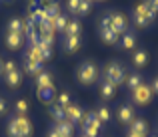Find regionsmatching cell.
Listing matches in <instances>:
<instances>
[{
    "mask_svg": "<svg viewBox=\"0 0 158 137\" xmlns=\"http://www.w3.org/2000/svg\"><path fill=\"white\" fill-rule=\"evenodd\" d=\"M8 135L10 137H30L32 135V125L26 115H16L8 121Z\"/></svg>",
    "mask_w": 158,
    "mask_h": 137,
    "instance_id": "1",
    "label": "cell"
},
{
    "mask_svg": "<svg viewBox=\"0 0 158 137\" xmlns=\"http://www.w3.org/2000/svg\"><path fill=\"white\" fill-rule=\"evenodd\" d=\"M102 80L110 82L112 86H116L118 88L120 84H124V80H126V72H124V66L118 64V62H108L104 72H102Z\"/></svg>",
    "mask_w": 158,
    "mask_h": 137,
    "instance_id": "2",
    "label": "cell"
},
{
    "mask_svg": "<svg viewBox=\"0 0 158 137\" xmlns=\"http://www.w3.org/2000/svg\"><path fill=\"white\" fill-rule=\"evenodd\" d=\"M76 78H78V82L84 84V86L94 84V82L98 80L96 64H94V62H82V64L78 66V70H76Z\"/></svg>",
    "mask_w": 158,
    "mask_h": 137,
    "instance_id": "3",
    "label": "cell"
},
{
    "mask_svg": "<svg viewBox=\"0 0 158 137\" xmlns=\"http://www.w3.org/2000/svg\"><path fill=\"white\" fill-rule=\"evenodd\" d=\"M152 95H154V91H152L150 86H140V88H136L132 91V101L138 103V105H146V103H150Z\"/></svg>",
    "mask_w": 158,
    "mask_h": 137,
    "instance_id": "4",
    "label": "cell"
},
{
    "mask_svg": "<svg viewBox=\"0 0 158 137\" xmlns=\"http://www.w3.org/2000/svg\"><path fill=\"white\" fill-rule=\"evenodd\" d=\"M132 18H134V24L138 28H146L148 24V18H146V2H140L138 6L134 8V14H132Z\"/></svg>",
    "mask_w": 158,
    "mask_h": 137,
    "instance_id": "5",
    "label": "cell"
},
{
    "mask_svg": "<svg viewBox=\"0 0 158 137\" xmlns=\"http://www.w3.org/2000/svg\"><path fill=\"white\" fill-rule=\"evenodd\" d=\"M128 28V20L124 14H120V12H112V30L116 32V34H124Z\"/></svg>",
    "mask_w": 158,
    "mask_h": 137,
    "instance_id": "6",
    "label": "cell"
},
{
    "mask_svg": "<svg viewBox=\"0 0 158 137\" xmlns=\"http://www.w3.org/2000/svg\"><path fill=\"white\" fill-rule=\"evenodd\" d=\"M4 42L10 50H20L24 44V34H14V32H6L4 36Z\"/></svg>",
    "mask_w": 158,
    "mask_h": 137,
    "instance_id": "7",
    "label": "cell"
},
{
    "mask_svg": "<svg viewBox=\"0 0 158 137\" xmlns=\"http://www.w3.org/2000/svg\"><path fill=\"white\" fill-rule=\"evenodd\" d=\"M80 46H82V38H80V36H68V38H64L62 50H64L66 54H74V52H78Z\"/></svg>",
    "mask_w": 158,
    "mask_h": 137,
    "instance_id": "8",
    "label": "cell"
},
{
    "mask_svg": "<svg viewBox=\"0 0 158 137\" xmlns=\"http://www.w3.org/2000/svg\"><path fill=\"white\" fill-rule=\"evenodd\" d=\"M64 111H66V119H68V121L72 123V125H74V123H78V121L82 123V117H84V113H82V109H80L78 105L70 103V105L66 107Z\"/></svg>",
    "mask_w": 158,
    "mask_h": 137,
    "instance_id": "9",
    "label": "cell"
},
{
    "mask_svg": "<svg viewBox=\"0 0 158 137\" xmlns=\"http://www.w3.org/2000/svg\"><path fill=\"white\" fill-rule=\"evenodd\" d=\"M24 72L30 74V76H36V74L42 72V62L34 60V58H24Z\"/></svg>",
    "mask_w": 158,
    "mask_h": 137,
    "instance_id": "10",
    "label": "cell"
},
{
    "mask_svg": "<svg viewBox=\"0 0 158 137\" xmlns=\"http://www.w3.org/2000/svg\"><path fill=\"white\" fill-rule=\"evenodd\" d=\"M130 133L140 135V137H146L148 133V123L144 119H132L130 121Z\"/></svg>",
    "mask_w": 158,
    "mask_h": 137,
    "instance_id": "11",
    "label": "cell"
},
{
    "mask_svg": "<svg viewBox=\"0 0 158 137\" xmlns=\"http://www.w3.org/2000/svg\"><path fill=\"white\" fill-rule=\"evenodd\" d=\"M36 88L38 89H42V88H50L52 86V74L50 72H46V70H42L40 74H36Z\"/></svg>",
    "mask_w": 158,
    "mask_h": 137,
    "instance_id": "12",
    "label": "cell"
},
{
    "mask_svg": "<svg viewBox=\"0 0 158 137\" xmlns=\"http://www.w3.org/2000/svg\"><path fill=\"white\" fill-rule=\"evenodd\" d=\"M98 91H100V97H102V99H112V97H114V93H116V86H112L110 82L102 80Z\"/></svg>",
    "mask_w": 158,
    "mask_h": 137,
    "instance_id": "13",
    "label": "cell"
},
{
    "mask_svg": "<svg viewBox=\"0 0 158 137\" xmlns=\"http://www.w3.org/2000/svg\"><path fill=\"white\" fill-rule=\"evenodd\" d=\"M134 119V109L132 105H120L118 109V121L120 123H130Z\"/></svg>",
    "mask_w": 158,
    "mask_h": 137,
    "instance_id": "14",
    "label": "cell"
},
{
    "mask_svg": "<svg viewBox=\"0 0 158 137\" xmlns=\"http://www.w3.org/2000/svg\"><path fill=\"white\" fill-rule=\"evenodd\" d=\"M134 46H136V34L126 30L122 34V38H120V48H122V50H132Z\"/></svg>",
    "mask_w": 158,
    "mask_h": 137,
    "instance_id": "15",
    "label": "cell"
},
{
    "mask_svg": "<svg viewBox=\"0 0 158 137\" xmlns=\"http://www.w3.org/2000/svg\"><path fill=\"white\" fill-rule=\"evenodd\" d=\"M80 32H82L80 22L78 20H68V24H66L62 34H64V38H68V36H80Z\"/></svg>",
    "mask_w": 158,
    "mask_h": 137,
    "instance_id": "16",
    "label": "cell"
},
{
    "mask_svg": "<svg viewBox=\"0 0 158 137\" xmlns=\"http://www.w3.org/2000/svg\"><path fill=\"white\" fill-rule=\"evenodd\" d=\"M98 32H100V38L104 40L106 44H116V42L120 40L118 34H116L112 28H98Z\"/></svg>",
    "mask_w": 158,
    "mask_h": 137,
    "instance_id": "17",
    "label": "cell"
},
{
    "mask_svg": "<svg viewBox=\"0 0 158 137\" xmlns=\"http://www.w3.org/2000/svg\"><path fill=\"white\" fill-rule=\"evenodd\" d=\"M56 129H58V133H60L62 137H72V133H74V125L68 121V119H64V121H58V123H56Z\"/></svg>",
    "mask_w": 158,
    "mask_h": 137,
    "instance_id": "18",
    "label": "cell"
},
{
    "mask_svg": "<svg viewBox=\"0 0 158 137\" xmlns=\"http://www.w3.org/2000/svg\"><path fill=\"white\" fill-rule=\"evenodd\" d=\"M132 62H134L136 68H144L148 64V52L146 50H136L134 56H132Z\"/></svg>",
    "mask_w": 158,
    "mask_h": 137,
    "instance_id": "19",
    "label": "cell"
},
{
    "mask_svg": "<svg viewBox=\"0 0 158 137\" xmlns=\"http://www.w3.org/2000/svg\"><path fill=\"white\" fill-rule=\"evenodd\" d=\"M124 84H126V88H128V89L134 91L136 88H140V86H142L144 82H142V76H140V74H130V76H126Z\"/></svg>",
    "mask_w": 158,
    "mask_h": 137,
    "instance_id": "20",
    "label": "cell"
},
{
    "mask_svg": "<svg viewBox=\"0 0 158 137\" xmlns=\"http://www.w3.org/2000/svg\"><path fill=\"white\" fill-rule=\"evenodd\" d=\"M4 80H6V84L10 86V88H18V86L22 84V74H20L18 70H14V72L6 74V76H4Z\"/></svg>",
    "mask_w": 158,
    "mask_h": 137,
    "instance_id": "21",
    "label": "cell"
},
{
    "mask_svg": "<svg viewBox=\"0 0 158 137\" xmlns=\"http://www.w3.org/2000/svg\"><path fill=\"white\" fill-rule=\"evenodd\" d=\"M38 97H40V101H44V103H52V99L56 97L54 86H50V88H42V89H38Z\"/></svg>",
    "mask_w": 158,
    "mask_h": 137,
    "instance_id": "22",
    "label": "cell"
},
{
    "mask_svg": "<svg viewBox=\"0 0 158 137\" xmlns=\"http://www.w3.org/2000/svg\"><path fill=\"white\" fill-rule=\"evenodd\" d=\"M6 32L24 34V20H20V18H10V22H8V30H6Z\"/></svg>",
    "mask_w": 158,
    "mask_h": 137,
    "instance_id": "23",
    "label": "cell"
},
{
    "mask_svg": "<svg viewBox=\"0 0 158 137\" xmlns=\"http://www.w3.org/2000/svg\"><path fill=\"white\" fill-rule=\"evenodd\" d=\"M100 125L98 123H82V135L84 137H98Z\"/></svg>",
    "mask_w": 158,
    "mask_h": 137,
    "instance_id": "24",
    "label": "cell"
},
{
    "mask_svg": "<svg viewBox=\"0 0 158 137\" xmlns=\"http://www.w3.org/2000/svg\"><path fill=\"white\" fill-rule=\"evenodd\" d=\"M50 115H52V119L54 121H64L66 119V111H64V107H60V105H52L50 107Z\"/></svg>",
    "mask_w": 158,
    "mask_h": 137,
    "instance_id": "25",
    "label": "cell"
},
{
    "mask_svg": "<svg viewBox=\"0 0 158 137\" xmlns=\"http://www.w3.org/2000/svg\"><path fill=\"white\" fill-rule=\"evenodd\" d=\"M66 24H68V20H66V16H64V14H58L56 18L52 20V26H54V30H56V32H64Z\"/></svg>",
    "mask_w": 158,
    "mask_h": 137,
    "instance_id": "26",
    "label": "cell"
},
{
    "mask_svg": "<svg viewBox=\"0 0 158 137\" xmlns=\"http://www.w3.org/2000/svg\"><path fill=\"white\" fill-rule=\"evenodd\" d=\"M50 58H52V46L40 42V60L46 62V60H50Z\"/></svg>",
    "mask_w": 158,
    "mask_h": 137,
    "instance_id": "27",
    "label": "cell"
},
{
    "mask_svg": "<svg viewBox=\"0 0 158 137\" xmlns=\"http://www.w3.org/2000/svg\"><path fill=\"white\" fill-rule=\"evenodd\" d=\"M96 115H98V121H100V123H106V121H110V109H108L106 105H100V107H98Z\"/></svg>",
    "mask_w": 158,
    "mask_h": 137,
    "instance_id": "28",
    "label": "cell"
},
{
    "mask_svg": "<svg viewBox=\"0 0 158 137\" xmlns=\"http://www.w3.org/2000/svg\"><path fill=\"white\" fill-rule=\"evenodd\" d=\"M90 10H92V2H88V0H80V6H78L76 14L86 16V14H90Z\"/></svg>",
    "mask_w": 158,
    "mask_h": 137,
    "instance_id": "29",
    "label": "cell"
},
{
    "mask_svg": "<svg viewBox=\"0 0 158 137\" xmlns=\"http://www.w3.org/2000/svg\"><path fill=\"white\" fill-rule=\"evenodd\" d=\"M56 105L64 107V109H66V107L70 105V95L66 93V91H64V93H60V95H58V99H56Z\"/></svg>",
    "mask_w": 158,
    "mask_h": 137,
    "instance_id": "30",
    "label": "cell"
},
{
    "mask_svg": "<svg viewBox=\"0 0 158 137\" xmlns=\"http://www.w3.org/2000/svg\"><path fill=\"white\" fill-rule=\"evenodd\" d=\"M26 111H28L26 99H18V101H16V113L18 115H26Z\"/></svg>",
    "mask_w": 158,
    "mask_h": 137,
    "instance_id": "31",
    "label": "cell"
},
{
    "mask_svg": "<svg viewBox=\"0 0 158 137\" xmlns=\"http://www.w3.org/2000/svg\"><path fill=\"white\" fill-rule=\"evenodd\" d=\"M100 28H112V12H108V14L102 16V20H100Z\"/></svg>",
    "mask_w": 158,
    "mask_h": 137,
    "instance_id": "32",
    "label": "cell"
},
{
    "mask_svg": "<svg viewBox=\"0 0 158 137\" xmlns=\"http://www.w3.org/2000/svg\"><path fill=\"white\" fill-rule=\"evenodd\" d=\"M14 70H18V68H16V64H14V62H4V64H2V74H4V76H6V74H10V72H14Z\"/></svg>",
    "mask_w": 158,
    "mask_h": 137,
    "instance_id": "33",
    "label": "cell"
},
{
    "mask_svg": "<svg viewBox=\"0 0 158 137\" xmlns=\"http://www.w3.org/2000/svg\"><path fill=\"white\" fill-rule=\"evenodd\" d=\"M78 6H80V0H68V12L76 14V12H78Z\"/></svg>",
    "mask_w": 158,
    "mask_h": 137,
    "instance_id": "34",
    "label": "cell"
},
{
    "mask_svg": "<svg viewBox=\"0 0 158 137\" xmlns=\"http://www.w3.org/2000/svg\"><path fill=\"white\" fill-rule=\"evenodd\" d=\"M146 6L148 8H152V10L158 14V0H146Z\"/></svg>",
    "mask_w": 158,
    "mask_h": 137,
    "instance_id": "35",
    "label": "cell"
},
{
    "mask_svg": "<svg viewBox=\"0 0 158 137\" xmlns=\"http://www.w3.org/2000/svg\"><path fill=\"white\" fill-rule=\"evenodd\" d=\"M4 113H6V101L0 97V115H4Z\"/></svg>",
    "mask_w": 158,
    "mask_h": 137,
    "instance_id": "36",
    "label": "cell"
},
{
    "mask_svg": "<svg viewBox=\"0 0 158 137\" xmlns=\"http://www.w3.org/2000/svg\"><path fill=\"white\" fill-rule=\"evenodd\" d=\"M152 91H154V93H158V78H154V82H152Z\"/></svg>",
    "mask_w": 158,
    "mask_h": 137,
    "instance_id": "37",
    "label": "cell"
},
{
    "mask_svg": "<svg viewBox=\"0 0 158 137\" xmlns=\"http://www.w3.org/2000/svg\"><path fill=\"white\" fill-rule=\"evenodd\" d=\"M48 137H62V135L58 133V129H56V127H54V129L50 131V133H48Z\"/></svg>",
    "mask_w": 158,
    "mask_h": 137,
    "instance_id": "38",
    "label": "cell"
},
{
    "mask_svg": "<svg viewBox=\"0 0 158 137\" xmlns=\"http://www.w3.org/2000/svg\"><path fill=\"white\" fill-rule=\"evenodd\" d=\"M126 137H140V135H134V133H130V131H128V133H126Z\"/></svg>",
    "mask_w": 158,
    "mask_h": 137,
    "instance_id": "39",
    "label": "cell"
},
{
    "mask_svg": "<svg viewBox=\"0 0 158 137\" xmlns=\"http://www.w3.org/2000/svg\"><path fill=\"white\" fill-rule=\"evenodd\" d=\"M0 74H2V60H0Z\"/></svg>",
    "mask_w": 158,
    "mask_h": 137,
    "instance_id": "40",
    "label": "cell"
},
{
    "mask_svg": "<svg viewBox=\"0 0 158 137\" xmlns=\"http://www.w3.org/2000/svg\"><path fill=\"white\" fill-rule=\"evenodd\" d=\"M88 2H94V0H88Z\"/></svg>",
    "mask_w": 158,
    "mask_h": 137,
    "instance_id": "41",
    "label": "cell"
},
{
    "mask_svg": "<svg viewBox=\"0 0 158 137\" xmlns=\"http://www.w3.org/2000/svg\"><path fill=\"white\" fill-rule=\"evenodd\" d=\"M6 2H10V0H6Z\"/></svg>",
    "mask_w": 158,
    "mask_h": 137,
    "instance_id": "42",
    "label": "cell"
},
{
    "mask_svg": "<svg viewBox=\"0 0 158 137\" xmlns=\"http://www.w3.org/2000/svg\"><path fill=\"white\" fill-rule=\"evenodd\" d=\"M82 137H84V135H82Z\"/></svg>",
    "mask_w": 158,
    "mask_h": 137,
    "instance_id": "43",
    "label": "cell"
},
{
    "mask_svg": "<svg viewBox=\"0 0 158 137\" xmlns=\"http://www.w3.org/2000/svg\"><path fill=\"white\" fill-rule=\"evenodd\" d=\"M156 137H158V135H156Z\"/></svg>",
    "mask_w": 158,
    "mask_h": 137,
    "instance_id": "44",
    "label": "cell"
}]
</instances>
